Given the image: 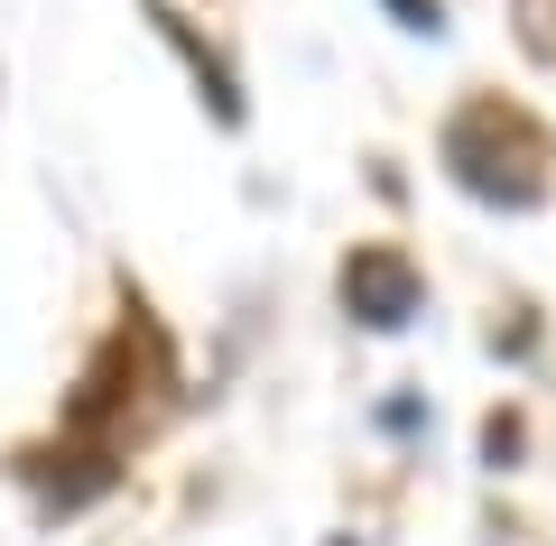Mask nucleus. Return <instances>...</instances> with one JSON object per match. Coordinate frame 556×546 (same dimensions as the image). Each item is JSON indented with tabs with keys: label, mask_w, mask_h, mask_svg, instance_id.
I'll return each instance as SVG.
<instances>
[{
	"label": "nucleus",
	"mask_w": 556,
	"mask_h": 546,
	"mask_svg": "<svg viewBox=\"0 0 556 546\" xmlns=\"http://www.w3.org/2000/svg\"><path fill=\"white\" fill-rule=\"evenodd\" d=\"M343 296H353V306H362V315H371V325H399V315H408V306H417V278H408V269H399V259H390V251H362V259H353V269H343Z\"/></svg>",
	"instance_id": "1"
}]
</instances>
